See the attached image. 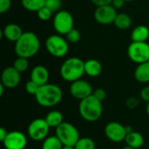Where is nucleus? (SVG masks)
Returning a JSON list of instances; mask_svg holds the SVG:
<instances>
[{"instance_id": "obj_5", "label": "nucleus", "mask_w": 149, "mask_h": 149, "mask_svg": "<svg viewBox=\"0 0 149 149\" xmlns=\"http://www.w3.org/2000/svg\"><path fill=\"white\" fill-rule=\"evenodd\" d=\"M45 45L46 51L55 58H63L69 52V42L59 34L49 36Z\"/></svg>"}, {"instance_id": "obj_25", "label": "nucleus", "mask_w": 149, "mask_h": 149, "mask_svg": "<svg viewBox=\"0 0 149 149\" xmlns=\"http://www.w3.org/2000/svg\"><path fill=\"white\" fill-rule=\"evenodd\" d=\"M95 142L89 137L79 138L74 146L75 149H95Z\"/></svg>"}, {"instance_id": "obj_27", "label": "nucleus", "mask_w": 149, "mask_h": 149, "mask_svg": "<svg viewBox=\"0 0 149 149\" xmlns=\"http://www.w3.org/2000/svg\"><path fill=\"white\" fill-rule=\"evenodd\" d=\"M65 38L70 44H77L80 40V32L73 28L65 35Z\"/></svg>"}, {"instance_id": "obj_14", "label": "nucleus", "mask_w": 149, "mask_h": 149, "mask_svg": "<svg viewBox=\"0 0 149 149\" xmlns=\"http://www.w3.org/2000/svg\"><path fill=\"white\" fill-rule=\"evenodd\" d=\"M20 72L13 66L6 67L3 70L1 74V83L8 89H13L17 87L20 83Z\"/></svg>"}, {"instance_id": "obj_7", "label": "nucleus", "mask_w": 149, "mask_h": 149, "mask_svg": "<svg viewBox=\"0 0 149 149\" xmlns=\"http://www.w3.org/2000/svg\"><path fill=\"white\" fill-rule=\"evenodd\" d=\"M53 28L57 34L66 35L74 27V19L72 15L67 10H59L55 13L52 21Z\"/></svg>"}, {"instance_id": "obj_32", "label": "nucleus", "mask_w": 149, "mask_h": 149, "mask_svg": "<svg viewBox=\"0 0 149 149\" xmlns=\"http://www.w3.org/2000/svg\"><path fill=\"white\" fill-rule=\"evenodd\" d=\"M11 7V0H0V13L7 12Z\"/></svg>"}, {"instance_id": "obj_38", "label": "nucleus", "mask_w": 149, "mask_h": 149, "mask_svg": "<svg viewBox=\"0 0 149 149\" xmlns=\"http://www.w3.org/2000/svg\"><path fill=\"white\" fill-rule=\"evenodd\" d=\"M134 130H133V127H131V126H126V132H127V134H129V133H131V132H133Z\"/></svg>"}, {"instance_id": "obj_26", "label": "nucleus", "mask_w": 149, "mask_h": 149, "mask_svg": "<svg viewBox=\"0 0 149 149\" xmlns=\"http://www.w3.org/2000/svg\"><path fill=\"white\" fill-rule=\"evenodd\" d=\"M29 58H22V57H17L14 62H13V67L17 70L20 73L22 72H24L28 67H29Z\"/></svg>"}, {"instance_id": "obj_23", "label": "nucleus", "mask_w": 149, "mask_h": 149, "mask_svg": "<svg viewBox=\"0 0 149 149\" xmlns=\"http://www.w3.org/2000/svg\"><path fill=\"white\" fill-rule=\"evenodd\" d=\"M22 6L29 11L37 12L45 4V0H21Z\"/></svg>"}, {"instance_id": "obj_20", "label": "nucleus", "mask_w": 149, "mask_h": 149, "mask_svg": "<svg viewBox=\"0 0 149 149\" xmlns=\"http://www.w3.org/2000/svg\"><path fill=\"white\" fill-rule=\"evenodd\" d=\"M125 141L127 145L133 147L134 148L139 149L144 144V137L142 136L141 134L136 131H133L126 135Z\"/></svg>"}, {"instance_id": "obj_34", "label": "nucleus", "mask_w": 149, "mask_h": 149, "mask_svg": "<svg viewBox=\"0 0 149 149\" xmlns=\"http://www.w3.org/2000/svg\"><path fill=\"white\" fill-rule=\"evenodd\" d=\"M140 95L142 100L146 102H149V86H147L141 89Z\"/></svg>"}, {"instance_id": "obj_21", "label": "nucleus", "mask_w": 149, "mask_h": 149, "mask_svg": "<svg viewBox=\"0 0 149 149\" xmlns=\"http://www.w3.org/2000/svg\"><path fill=\"white\" fill-rule=\"evenodd\" d=\"M45 120L50 127H55V128H57L59 125H61L64 122L63 114L57 110H52L46 114Z\"/></svg>"}, {"instance_id": "obj_43", "label": "nucleus", "mask_w": 149, "mask_h": 149, "mask_svg": "<svg viewBox=\"0 0 149 149\" xmlns=\"http://www.w3.org/2000/svg\"><path fill=\"white\" fill-rule=\"evenodd\" d=\"M126 2H131V1H133V0H125Z\"/></svg>"}, {"instance_id": "obj_37", "label": "nucleus", "mask_w": 149, "mask_h": 149, "mask_svg": "<svg viewBox=\"0 0 149 149\" xmlns=\"http://www.w3.org/2000/svg\"><path fill=\"white\" fill-rule=\"evenodd\" d=\"M9 132H7V130L4 128V127H1L0 128V141L3 142L4 141V139L6 138L7 134H8Z\"/></svg>"}, {"instance_id": "obj_28", "label": "nucleus", "mask_w": 149, "mask_h": 149, "mask_svg": "<svg viewBox=\"0 0 149 149\" xmlns=\"http://www.w3.org/2000/svg\"><path fill=\"white\" fill-rule=\"evenodd\" d=\"M48 9H50L52 12L57 13L58 11L61 10L62 6V1L61 0H45V4Z\"/></svg>"}, {"instance_id": "obj_15", "label": "nucleus", "mask_w": 149, "mask_h": 149, "mask_svg": "<svg viewBox=\"0 0 149 149\" xmlns=\"http://www.w3.org/2000/svg\"><path fill=\"white\" fill-rule=\"evenodd\" d=\"M49 71L44 65H36L31 72V79L38 84L39 86L48 83L49 80Z\"/></svg>"}, {"instance_id": "obj_9", "label": "nucleus", "mask_w": 149, "mask_h": 149, "mask_svg": "<svg viewBox=\"0 0 149 149\" xmlns=\"http://www.w3.org/2000/svg\"><path fill=\"white\" fill-rule=\"evenodd\" d=\"M50 127L45 119L38 118L33 120L28 126L27 134L30 139L35 141H44L48 137Z\"/></svg>"}, {"instance_id": "obj_19", "label": "nucleus", "mask_w": 149, "mask_h": 149, "mask_svg": "<svg viewBox=\"0 0 149 149\" xmlns=\"http://www.w3.org/2000/svg\"><path fill=\"white\" fill-rule=\"evenodd\" d=\"M134 78L138 82H149V61L139 64L134 71Z\"/></svg>"}, {"instance_id": "obj_17", "label": "nucleus", "mask_w": 149, "mask_h": 149, "mask_svg": "<svg viewBox=\"0 0 149 149\" xmlns=\"http://www.w3.org/2000/svg\"><path fill=\"white\" fill-rule=\"evenodd\" d=\"M102 72L101 63L94 58L85 61V74L89 77H98Z\"/></svg>"}, {"instance_id": "obj_42", "label": "nucleus", "mask_w": 149, "mask_h": 149, "mask_svg": "<svg viewBox=\"0 0 149 149\" xmlns=\"http://www.w3.org/2000/svg\"><path fill=\"white\" fill-rule=\"evenodd\" d=\"M123 149H136L134 148H133V147H130V146H128V145H127L126 147H124Z\"/></svg>"}, {"instance_id": "obj_33", "label": "nucleus", "mask_w": 149, "mask_h": 149, "mask_svg": "<svg viewBox=\"0 0 149 149\" xmlns=\"http://www.w3.org/2000/svg\"><path fill=\"white\" fill-rule=\"evenodd\" d=\"M93 94L100 101H103L107 97V93H106L105 89H103V88H97V89L93 90Z\"/></svg>"}, {"instance_id": "obj_41", "label": "nucleus", "mask_w": 149, "mask_h": 149, "mask_svg": "<svg viewBox=\"0 0 149 149\" xmlns=\"http://www.w3.org/2000/svg\"><path fill=\"white\" fill-rule=\"evenodd\" d=\"M146 112H147L148 115L149 116V102H148V104H147V107H146Z\"/></svg>"}, {"instance_id": "obj_39", "label": "nucleus", "mask_w": 149, "mask_h": 149, "mask_svg": "<svg viewBox=\"0 0 149 149\" xmlns=\"http://www.w3.org/2000/svg\"><path fill=\"white\" fill-rule=\"evenodd\" d=\"M4 88H5V86H4L2 83H0V96H2V95L3 94V90H4Z\"/></svg>"}, {"instance_id": "obj_44", "label": "nucleus", "mask_w": 149, "mask_h": 149, "mask_svg": "<svg viewBox=\"0 0 149 149\" xmlns=\"http://www.w3.org/2000/svg\"><path fill=\"white\" fill-rule=\"evenodd\" d=\"M148 22H149V21H148Z\"/></svg>"}, {"instance_id": "obj_10", "label": "nucleus", "mask_w": 149, "mask_h": 149, "mask_svg": "<svg viewBox=\"0 0 149 149\" xmlns=\"http://www.w3.org/2000/svg\"><path fill=\"white\" fill-rule=\"evenodd\" d=\"M117 14V10L112 4L98 6L94 11V19L100 24L107 25L113 24Z\"/></svg>"}, {"instance_id": "obj_35", "label": "nucleus", "mask_w": 149, "mask_h": 149, "mask_svg": "<svg viewBox=\"0 0 149 149\" xmlns=\"http://www.w3.org/2000/svg\"><path fill=\"white\" fill-rule=\"evenodd\" d=\"M93 4H95L97 7L98 6H102V5H107L111 4L113 0H91Z\"/></svg>"}, {"instance_id": "obj_29", "label": "nucleus", "mask_w": 149, "mask_h": 149, "mask_svg": "<svg viewBox=\"0 0 149 149\" xmlns=\"http://www.w3.org/2000/svg\"><path fill=\"white\" fill-rule=\"evenodd\" d=\"M52 13L53 12L50 9H48L46 6L42 7L40 10H38L37 11V14H38V18L40 20H42V21H47V20H49L52 17Z\"/></svg>"}, {"instance_id": "obj_4", "label": "nucleus", "mask_w": 149, "mask_h": 149, "mask_svg": "<svg viewBox=\"0 0 149 149\" xmlns=\"http://www.w3.org/2000/svg\"><path fill=\"white\" fill-rule=\"evenodd\" d=\"M59 73L61 78L67 82L72 83L80 79L85 74V61L77 57L68 58L61 65Z\"/></svg>"}, {"instance_id": "obj_18", "label": "nucleus", "mask_w": 149, "mask_h": 149, "mask_svg": "<svg viewBox=\"0 0 149 149\" xmlns=\"http://www.w3.org/2000/svg\"><path fill=\"white\" fill-rule=\"evenodd\" d=\"M149 38V28L146 25L136 26L131 33V39L133 42H147Z\"/></svg>"}, {"instance_id": "obj_6", "label": "nucleus", "mask_w": 149, "mask_h": 149, "mask_svg": "<svg viewBox=\"0 0 149 149\" xmlns=\"http://www.w3.org/2000/svg\"><path fill=\"white\" fill-rule=\"evenodd\" d=\"M56 136L64 146L73 147L80 138L77 127L69 122H63L56 128Z\"/></svg>"}, {"instance_id": "obj_3", "label": "nucleus", "mask_w": 149, "mask_h": 149, "mask_svg": "<svg viewBox=\"0 0 149 149\" xmlns=\"http://www.w3.org/2000/svg\"><path fill=\"white\" fill-rule=\"evenodd\" d=\"M79 112L82 119L89 122H94L102 115V101L92 94L80 100L79 105Z\"/></svg>"}, {"instance_id": "obj_11", "label": "nucleus", "mask_w": 149, "mask_h": 149, "mask_svg": "<svg viewBox=\"0 0 149 149\" xmlns=\"http://www.w3.org/2000/svg\"><path fill=\"white\" fill-rule=\"evenodd\" d=\"M69 91L73 98L79 100L92 95L93 93V89L91 84L88 81L84 80L82 79L72 82Z\"/></svg>"}, {"instance_id": "obj_40", "label": "nucleus", "mask_w": 149, "mask_h": 149, "mask_svg": "<svg viewBox=\"0 0 149 149\" xmlns=\"http://www.w3.org/2000/svg\"><path fill=\"white\" fill-rule=\"evenodd\" d=\"M62 149H75L73 146H63Z\"/></svg>"}, {"instance_id": "obj_31", "label": "nucleus", "mask_w": 149, "mask_h": 149, "mask_svg": "<svg viewBox=\"0 0 149 149\" xmlns=\"http://www.w3.org/2000/svg\"><path fill=\"white\" fill-rule=\"evenodd\" d=\"M140 104V100L135 97V96H133V97H130L127 99V100L126 101V106L128 109H135Z\"/></svg>"}, {"instance_id": "obj_2", "label": "nucleus", "mask_w": 149, "mask_h": 149, "mask_svg": "<svg viewBox=\"0 0 149 149\" xmlns=\"http://www.w3.org/2000/svg\"><path fill=\"white\" fill-rule=\"evenodd\" d=\"M35 98L39 106L44 107H52L57 106L62 100L63 92L58 86L47 83L39 87Z\"/></svg>"}, {"instance_id": "obj_12", "label": "nucleus", "mask_w": 149, "mask_h": 149, "mask_svg": "<svg viewBox=\"0 0 149 149\" xmlns=\"http://www.w3.org/2000/svg\"><path fill=\"white\" fill-rule=\"evenodd\" d=\"M105 134L113 142H121L127 135L126 127L117 121H111L105 127Z\"/></svg>"}, {"instance_id": "obj_1", "label": "nucleus", "mask_w": 149, "mask_h": 149, "mask_svg": "<svg viewBox=\"0 0 149 149\" xmlns=\"http://www.w3.org/2000/svg\"><path fill=\"white\" fill-rule=\"evenodd\" d=\"M40 49V40L32 31H25L15 43V53L17 57L30 58L35 56Z\"/></svg>"}, {"instance_id": "obj_36", "label": "nucleus", "mask_w": 149, "mask_h": 149, "mask_svg": "<svg viewBox=\"0 0 149 149\" xmlns=\"http://www.w3.org/2000/svg\"><path fill=\"white\" fill-rule=\"evenodd\" d=\"M126 1L125 0H113L112 2V5L116 9V10H119V9H121L124 4H125Z\"/></svg>"}, {"instance_id": "obj_30", "label": "nucleus", "mask_w": 149, "mask_h": 149, "mask_svg": "<svg viewBox=\"0 0 149 149\" xmlns=\"http://www.w3.org/2000/svg\"><path fill=\"white\" fill-rule=\"evenodd\" d=\"M39 87L40 86L38 84H36L34 81H32L31 79H30L29 81H27L25 83V86H24V89H25L26 93H28L31 95H34V96L38 93Z\"/></svg>"}, {"instance_id": "obj_22", "label": "nucleus", "mask_w": 149, "mask_h": 149, "mask_svg": "<svg viewBox=\"0 0 149 149\" xmlns=\"http://www.w3.org/2000/svg\"><path fill=\"white\" fill-rule=\"evenodd\" d=\"M113 24L119 30H127L132 25V18L127 13H118Z\"/></svg>"}, {"instance_id": "obj_24", "label": "nucleus", "mask_w": 149, "mask_h": 149, "mask_svg": "<svg viewBox=\"0 0 149 149\" xmlns=\"http://www.w3.org/2000/svg\"><path fill=\"white\" fill-rule=\"evenodd\" d=\"M63 146L64 145L56 135H51L44 140L42 149H62Z\"/></svg>"}, {"instance_id": "obj_16", "label": "nucleus", "mask_w": 149, "mask_h": 149, "mask_svg": "<svg viewBox=\"0 0 149 149\" xmlns=\"http://www.w3.org/2000/svg\"><path fill=\"white\" fill-rule=\"evenodd\" d=\"M24 33L22 28L17 24H9L7 25L4 26V28L2 31V34L3 36L9 41L11 42H17L20 37L22 36V34Z\"/></svg>"}, {"instance_id": "obj_13", "label": "nucleus", "mask_w": 149, "mask_h": 149, "mask_svg": "<svg viewBox=\"0 0 149 149\" xmlns=\"http://www.w3.org/2000/svg\"><path fill=\"white\" fill-rule=\"evenodd\" d=\"M3 144L5 149H24L27 137L20 131H11L8 133Z\"/></svg>"}, {"instance_id": "obj_8", "label": "nucleus", "mask_w": 149, "mask_h": 149, "mask_svg": "<svg viewBox=\"0 0 149 149\" xmlns=\"http://www.w3.org/2000/svg\"><path fill=\"white\" fill-rule=\"evenodd\" d=\"M127 55L130 60L136 64L149 61V44L148 42H133L127 48Z\"/></svg>"}]
</instances>
